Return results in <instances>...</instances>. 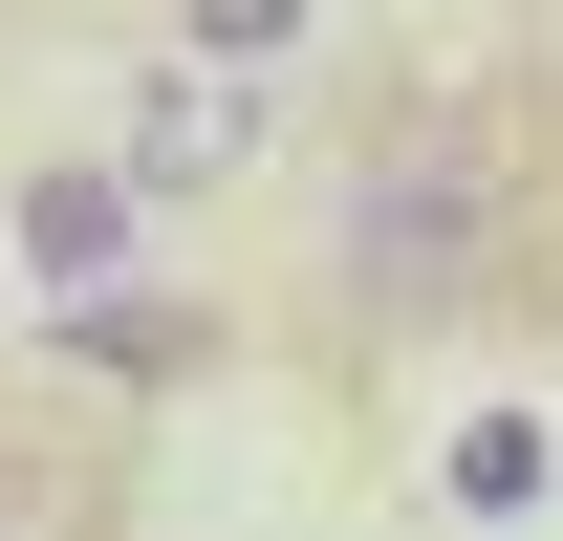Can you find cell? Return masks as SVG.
Instances as JSON below:
<instances>
[{
	"instance_id": "5",
	"label": "cell",
	"mask_w": 563,
	"mask_h": 541,
	"mask_svg": "<svg viewBox=\"0 0 563 541\" xmlns=\"http://www.w3.org/2000/svg\"><path fill=\"white\" fill-rule=\"evenodd\" d=\"M66 346H87V368H174L196 325H174V303H66Z\"/></svg>"
},
{
	"instance_id": "4",
	"label": "cell",
	"mask_w": 563,
	"mask_h": 541,
	"mask_svg": "<svg viewBox=\"0 0 563 541\" xmlns=\"http://www.w3.org/2000/svg\"><path fill=\"white\" fill-rule=\"evenodd\" d=\"M455 498H477V520H520V498H542V433H520V411H477V433H455Z\"/></svg>"
},
{
	"instance_id": "1",
	"label": "cell",
	"mask_w": 563,
	"mask_h": 541,
	"mask_svg": "<svg viewBox=\"0 0 563 541\" xmlns=\"http://www.w3.org/2000/svg\"><path fill=\"white\" fill-rule=\"evenodd\" d=\"M477 239H498V152L455 131V109H412V131L368 152V196H347V281L368 303H455Z\"/></svg>"
},
{
	"instance_id": "2",
	"label": "cell",
	"mask_w": 563,
	"mask_h": 541,
	"mask_svg": "<svg viewBox=\"0 0 563 541\" xmlns=\"http://www.w3.org/2000/svg\"><path fill=\"white\" fill-rule=\"evenodd\" d=\"M22 261H44V281L131 261V174H22Z\"/></svg>"
},
{
	"instance_id": "3",
	"label": "cell",
	"mask_w": 563,
	"mask_h": 541,
	"mask_svg": "<svg viewBox=\"0 0 563 541\" xmlns=\"http://www.w3.org/2000/svg\"><path fill=\"white\" fill-rule=\"evenodd\" d=\"M131 152H152V196H196V174H239V87H217V66H174Z\"/></svg>"
},
{
	"instance_id": "6",
	"label": "cell",
	"mask_w": 563,
	"mask_h": 541,
	"mask_svg": "<svg viewBox=\"0 0 563 541\" xmlns=\"http://www.w3.org/2000/svg\"><path fill=\"white\" fill-rule=\"evenodd\" d=\"M196 44H217V66H282V44H303V0H196Z\"/></svg>"
}]
</instances>
